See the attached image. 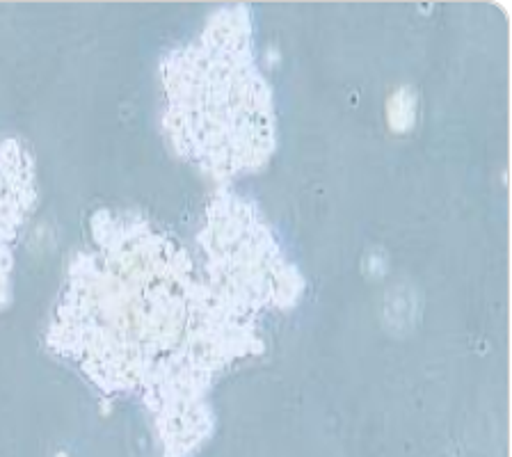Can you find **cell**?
I'll return each instance as SVG.
<instances>
[{"label":"cell","mask_w":512,"mask_h":457,"mask_svg":"<svg viewBox=\"0 0 512 457\" xmlns=\"http://www.w3.org/2000/svg\"><path fill=\"white\" fill-rule=\"evenodd\" d=\"M167 133L179 154L215 176L263 165L275 149V115L252 53L245 10H224L197 44L165 62Z\"/></svg>","instance_id":"obj_1"}]
</instances>
